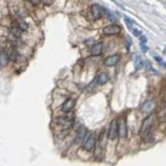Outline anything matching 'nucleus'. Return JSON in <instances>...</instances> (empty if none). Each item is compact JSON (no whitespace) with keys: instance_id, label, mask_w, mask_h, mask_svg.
<instances>
[{"instance_id":"1","label":"nucleus","mask_w":166,"mask_h":166,"mask_svg":"<svg viewBox=\"0 0 166 166\" xmlns=\"http://www.w3.org/2000/svg\"><path fill=\"white\" fill-rule=\"evenodd\" d=\"M154 122V114H150L147 118H145V120L142 123L141 129H140V134L142 136L150 132V129Z\"/></svg>"},{"instance_id":"2","label":"nucleus","mask_w":166,"mask_h":166,"mask_svg":"<svg viewBox=\"0 0 166 166\" xmlns=\"http://www.w3.org/2000/svg\"><path fill=\"white\" fill-rule=\"evenodd\" d=\"M96 141H97L96 134H91L89 135V137L86 138V141L84 142V144H83L84 150H86V151H91L93 150V148L95 147Z\"/></svg>"},{"instance_id":"3","label":"nucleus","mask_w":166,"mask_h":166,"mask_svg":"<svg viewBox=\"0 0 166 166\" xmlns=\"http://www.w3.org/2000/svg\"><path fill=\"white\" fill-rule=\"evenodd\" d=\"M118 134V123L116 119H113L111 122L110 128H109V133H108V138L110 139H115L117 137Z\"/></svg>"},{"instance_id":"4","label":"nucleus","mask_w":166,"mask_h":166,"mask_svg":"<svg viewBox=\"0 0 166 166\" xmlns=\"http://www.w3.org/2000/svg\"><path fill=\"white\" fill-rule=\"evenodd\" d=\"M120 32V28L116 24L108 25L103 28V33L106 35H116Z\"/></svg>"},{"instance_id":"5","label":"nucleus","mask_w":166,"mask_h":166,"mask_svg":"<svg viewBox=\"0 0 166 166\" xmlns=\"http://www.w3.org/2000/svg\"><path fill=\"white\" fill-rule=\"evenodd\" d=\"M118 134L120 138H125L127 136V128L124 119H121L118 124Z\"/></svg>"},{"instance_id":"6","label":"nucleus","mask_w":166,"mask_h":166,"mask_svg":"<svg viewBox=\"0 0 166 166\" xmlns=\"http://www.w3.org/2000/svg\"><path fill=\"white\" fill-rule=\"evenodd\" d=\"M91 13L95 19H99L102 15V7L98 4H93L91 7Z\"/></svg>"},{"instance_id":"7","label":"nucleus","mask_w":166,"mask_h":166,"mask_svg":"<svg viewBox=\"0 0 166 166\" xmlns=\"http://www.w3.org/2000/svg\"><path fill=\"white\" fill-rule=\"evenodd\" d=\"M120 55H118V54L110 56V57H108L107 59H105L104 64H105V65H106L108 67L115 66L118 62L120 61Z\"/></svg>"},{"instance_id":"8","label":"nucleus","mask_w":166,"mask_h":166,"mask_svg":"<svg viewBox=\"0 0 166 166\" xmlns=\"http://www.w3.org/2000/svg\"><path fill=\"white\" fill-rule=\"evenodd\" d=\"M86 133H87V130H86V128L84 127V126L81 127L80 129H79L77 134H76V144H81V143L84 140L85 137H86Z\"/></svg>"},{"instance_id":"9","label":"nucleus","mask_w":166,"mask_h":166,"mask_svg":"<svg viewBox=\"0 0 166 166\" xmlns=\"http://www.w3.org/2000/svg\"><path fill=\"white\" fill-rule=\"evenodd\" d=\"M155 107V102L154 100H148L141 107V111L145 113H150Z\"/></svg>"},{"instance_id":"10","label":"nucleus","mask_w":166,"mask_h":166,"mask_svg":"<svg viewBox=\"0 0 166 166\" xmlns=\"http://www.w3.org/2000/svg\"><path fill=\"white\" fill-rule=\"evenodd\" d=\"M9 62V56L5 51H0V68H4Z\"/></svg>"},{"instance_id":"11","label":"nucleus","mask_w":166,"mask_h":166,"mask_svg":"<svg viewBox=\"0 0 166 166\" xmlns=\"http://www.w3.org/2000/svg\"><path fill=\"white\" fill-rule=\"evenodd\" d=\"M75 105V101L71 99H69L67 100L64 104L62 106V112H65V113H67V112H70L73 109V107Z\"/></svg>"},{"instance_id":"12","label":"nucleus","mask_w":166,"mask_h":166,"mask_svg":"<svg viewBox=\"0 0 166 166\" xmlns=\"http://www.w3.org/2000/svg\"><path fill=\"white\" fill-rule=\"evenodd\" d=\"M108 79H109V77H108L106 73H99V74L97 75V77L96 78L95 80L97 81V83H98V84L103 85V84H105V83L107 82Z\"/></svg>"},{"instance_id":"13","label":"nucleus","mask_w":166,"mask_h":166,"mask_svg":"<svg viewBox=\"0 0 166 166\" xmlns=\"http://www.w3.org/2000/svg\"><path fill=\"white\" fill-rule=\"evenodd\" d=\"M102 50V43H98L94 45L91 49V53L93 56H98L101 54Z\"/></svg>"},{"instance_id":"14","label":"nucleus","mask_w":166,"mask_h":166,"mask_svg":"<svg viewBox=\"0 0 166 166\" xmlns=\"http://www.w3.org/2000/svg\"><path fill=\"white\" fill-rule=\"evenodd\" d=\"M56 123L57 124H60V125H62V126H67V125H69L71 123V121L68 118H66V117H61V118H57V119H56ZM71 125V124H70Z\"/></svg>"},{"instance_id":"15","label":"nucleus","mask_w":166,"mask_h":166,"mask_svg":"<svg viewBox=\"0 0 166 166\" xmlns=\"http://www.w3.org/2000/svg\"><path fill=\"white\" fill-rule=\"evenodd\" d=\"M142 65H143V61H142L140 57L137 56V57L135 58V59H134V67H135V69H136V70L139 69L142 67Z\"/></svg>"},{"instance_id":"16","label":"nucleus","mask_w":166,"mask_h":166,"mask_svg":"<svg viewBox=\"0 0 166 166\" xmlns=\"http://www.w3.org/2000/svg\"><path fill=\"white\" fill-rule=\"evenodd\" d=\"M12 33H13L14 36H16V37L20 36L21 30H20V28H18V25H14V26L12 28Z\"/></svg>"},{"instance_id":"17","label":"nucleus","mask_w":166,"mask_h":166,"mask_svg":"<svg viewBox=\"0 0 166 166\" xmlns=\"http://www.w3.org/2000/svg\"><path fill=\"white\" fill-rule=\"evenodd\" d=\"M125 22L126 23L127 27L130 30H132L133 29V21L128 18V17H125Z\"/></svg>"},{"instance_id":"18","label":"nucleus","mask_w":166,"mask_h":166,"mask_svg":"<svg viewBox=\"0 0 166 166\" xmlns=\"http://www.w3.org/2000/svg\"><path fill=\"white\" fill-rule=\"evenodd\" d=\"M18 28H20V30H22V31H26L27 30V28H28V24L26 23L25 22H21L18 23Z\"/></svg>"},{"instance_id":"19","label":"nucleus","mask_w":166,"mask_h":166,"mask_svg":"<svg viewBox=\"0 0 166 166\" xmlns=\"http://www.w3.org/2000/svg\"><path fill=\"white\" fill-rule=\"evenodd\" d=\"M132 32H133V33H134V35L136 36V37H140L141 35H142V33L139 31V30H138V29H136V28H133L132 30H131Z\"/></svg>"},{"instance_id":"20","label":"nucleus","mask_w":166,"mask_h":166,"mask_svg":"<svg viewBox=\"0 0 166 166\" xmlns=\"http://www.w3.org/2000/svg\"><path fill=\"white\" fill-rule=\"evenodd\" d=\"M155 59L156 60H157V62H158L159 64H162V65H163V66H164V67L165 66V64L163 63V60H162V59H161V58L155 56Z\"/></svg>"},{"instance_id":"21","label":"nucleus","mask_w":166,"mask_h":166,"mask_svg":"<svg viewBox=\"0 0 166 166\" xmlns=\"http://www.w3.org/2000/svg\"><path fill=\"white\" fill-rule=\"evenodd\" d=\"M139 39H140V42H141V44H145L146 42H147V39L145 38V36H140L139 37Z\"/></svg>"},{"instance_id":"22","label":"nucleus","mask_w":166,"mask_h":166,"mask_svg":"<svg viewBox=\"0 0 166 166\" xmlns=\"http://www.w3.org/2000/svg\"><path fill=\"white\" fill-rule=\"evenodd\" d=\"M130 45H131V40L130 39H129L128 40L126 39V40H125V46H126V49H129V48H130Z\"/></svg>"},{"instance_id":"23","label":"nucleus","mask_w":166,"mask_h":166,"mask_svg":"<svg viewBox=\"0 0 166 166\" xmlns=\"http://www.w3.org/2000/svg\"><path fill=\"white\" fill-rule=\"evenodd\" d=\"M140 45H141V47H142V50H143L144 52L148 51V47H146L145 44H140Z\"/></svg>"},{"instance_id":"24","label":"nucleus","mask_w":166,"mask_h":166,"mask_svg":"<svg viewBox=\"0 0 166 166\" xmlns=\"http://www.w3.org/2000/svg\"><path fill=\"white\" fill-rule=\"evenodd\" d=\"M31 1H32L33 4H38V3L40 2V0H31Z\"/></svg>"}]
</instances>
